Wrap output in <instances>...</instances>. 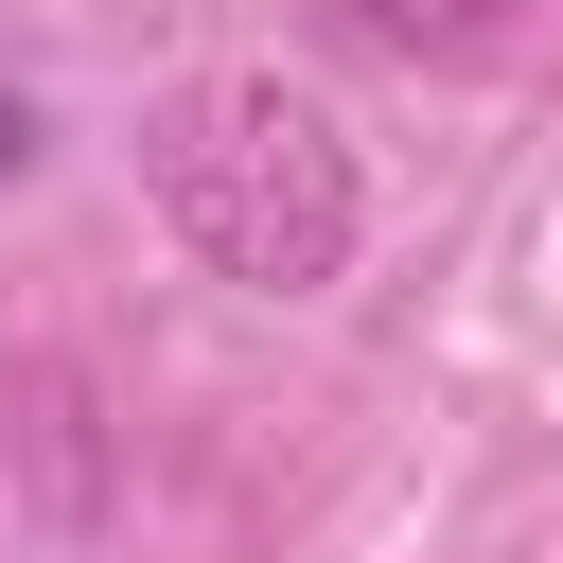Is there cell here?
Instances as JSON below:
<instances>
[{
	"instance_id": "obj_1",
	"label": "cell",
	"mask_w": 563,
	"mask_h": 563,
	"mask_svg": "<svg viewBox=\"0 0 563 563\" xmlns=\"http://www.w3.org/2000/svg\"><path fill=\"white\" fill-rule=\"evenodd\" d=\"M158 211H176L229 282L299 299V282H334V264H352V141H334L299 88L211 70V88H176V106H158Z\"/></svg>"
},
{
	"instance_id": "obj_2",
	"label": "cell",
	"mask_w": 563,
	"mask_h": 563,
	"mask_svg": "<svg viewBox=\"0 0 563 563\" xmlns=\"http://www.w3.org/2000/svg\"><path fill=\"white\" fill-rule=\"evenodd\" d=\"M18 158H35V106H18V88H0V176H18Z\"/></svg>"
}]
</instances>
